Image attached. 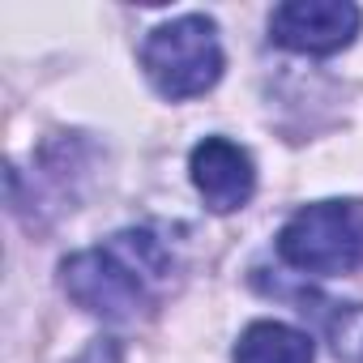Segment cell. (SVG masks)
Instances as JSON below:
<instances>
[{
  "instance_id": "4",
  "label": "cell",
  "mask_w": 363,
  "mask_h": 363,
  "mask_svg": "<svg viewBox=\"0 0 363 363\" xmlns=\"http://www.w3.org/2000/svg\"><path fill=\"white\" fill-rule=\"evenodd\" d=\"M363 13L350 0H291L269 13V39L286 52L333 56L359 35Z\"/></svg>"
},
{
  "instance_id": "2",
  "label": "cell",
  "mask_w": 363,
  "mask_h": 363,
  "mask_svg": "<svg viewBox=\"0 0 363 363\" xmlns=\"http://www.w3.org/2000/svg\"><path fill=\"white\" fill-rule=\"evenodd\" d=\"M278 257L303 274L337 278L363 269V206L316 201L278 231Z\"/></svg>"
},
{
  "instance_id": "5",
  "label": "cell",
  "mask_w": 363,
  "mask_h": 363,
  "mask_svg": "<svg viewBox=\"0 0 363 363\" xmlns=\"http://www.w3.org/2000/svg\"><path fill=\"white\" fill-rule=\"evenodd\" d=\"M193 184L214 214H231V210L248 206V197L257 189V171H252L248 150H240L227 137H206L193 150Z\"/></svg>"
},
{
  "instance_id": "8",
  "label": "cell",
  "mask_w": 363,
  "mask_h": 363,
  "mask_svg": "<svg viewBox=\"0 0 363 363\" xmlns=\"http://www.w3.org/2000/svg\"><path fill=\"white\" fill-rule=\"evenodd\" d=\"M73 363H120V342L116 337H94Z\"/></svg>"
},
{
  "instance_id": "3",
  "label": "cell",
  "mask_w": 363,
  "mask_h": 363,
  "mask_svg": "<svg viewBox=\"0 0 363 363\" xmlns=\"http://www.w3.org/2000/svg\"><path fill=\"white\" fill-rule=\"evenodd\" d=\"M141 69L162 99L206 94L223 77V48L210 18L189 13L158 26L141 48Z\"/></svg>"
},
{
  "instance_id": "7",
  "label": "cell",
  "mask_w": 363,
  "mask_h": 363,
  "mask_svg": "<svg viewBox=\"0 0 363 363\" xmlns=\"http://www.w3.org/2000/svg\"><path fill=\"white\" fill-rule=\"evenodd\" d=\"M329 337H333V354L342 363H363V303L342 308L329 325Z\"/></svg>"
},
{
  "instance_id": "1",
  "label": "cell",
  "mask_w": 363,
  "mask_h": 363,
  "mask_svg": "<svg viewBox=\"0 0 363 363\" xmlns=\"http://www.w3.org/2000/svg\"><path fill=\"white\" fill-rule=\"evenodd\" d=\"M167 278L171 252L154 231H120L103 248L73 252L60 265L65 295L103 320H137L154 308V291Z\"/></svg>"
},
{
  "instance_id": "6",
  "label": "cell",
  "mask_w": 363,
  "mask_h": 363,
  "mask_svg": "<svg viewBox=\"0 0 363 363\" xmlns=\"http://www.w3.org/2000/svg\"><path fill=\"white\" fill-rule=\"evenodd\" d=\"M312 337L282 325V320H257L235 342V363H312Z\"/></svg>"
}]
</instances>
